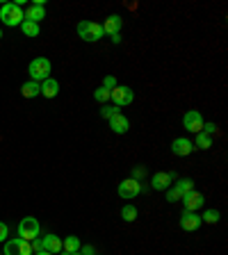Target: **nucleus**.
Here are the masks:
<instances>
[{
  "mask_svg": "<svg viewBox=\"0 0 228 255\" xmlns=\"http://www.w3.org/2000/svg\"><path fill=\"white\" fill-rule=\"evenodd\" d=\"M206 205V198H203V194H199V191H190L187 196H183V207L185 212H196L199 207Z\"/></svg>",
  "mask_w": 228,
  "mask_h": 255,
  "instance_id": "9b49d317",
  "label": "nucleus"
},
{
  "mask_svg": "<svg viewBox=\"0 0 228 255\" xmlns=\"http://www.w3.org/2000/svg\"><path fill=\"white\" fill-rule=\"evenodd\" d=\"M103 32L110 34V37H114V34H121V27H123V18L119 16V14H112V16L105 18L103 25Z\"/></svg>",
  "mask_w": 228,
  "mask_h": 255,
  "instance_id": "f8f14e48",
  "label": "nucleus"
},
{
  "mask_svg": "<svg viewBox=\"0 0 228 255\" xmlns=\"http://www.w3.org/2000/svg\"><path fill=\"white\" fill-rule=\"evenodd\" d=\"M203 116H201V112L199 109H190V112H185V116H183V128L187 132H192V135H199V132L203 130Z\"/></svg>",
  "mask_w": 228,
  "mask_h": 255,
  "instance_id": "423d86ee",
  "label": "nucleus"
},
{
  "mask_svg": "<svg viewBox=\"0 0 228 255\" xmlns=\"http://www.w3.org/2000/svg\"><path fill=\"white\" fill-rule=\"evenodd\" d=\"M121 219H123V221H135L137 219V207L135 205H123L121 207Z\"/></svg>",
  "mask_w": 228,
  "mask_h": 255,
  "instance_id": "5701e85b",
  "label": "nucleus"
},
{
  "mask_svg": "<svg viewBox=\"0 0 228 255\" xmlns=\"http://www.w3.org/2000/svg\"><path fill=\"white\" fill-rule=\"evenodd\" d=\"M62 251H64V253H78V251H80V239L73 237V235L66 237L64 242H62Z\"/></svg>",
  "mask_w": 228,
  "mask_h": 255,
  "instance_id": "aec40b11",
  "label": "nucleus"
},
{
  "mask_svg": "<svg viewBox=\"0 0 228 255\" xmlns=\"http://www.w3.org/2000/svg\"><path fill=\"white\" fill-rule=\"evenodd\" d=\"M25 14V21H32L39 25V21H44L46 18V7L44 5H30L27 7V11H23Z\"/></svg>",
  "mask_w": 228,
  "mask_h": 255,
  "instance_id": "dca6fc26",
  "label": "nucleus"
},
{
  "mask_svg": "<svg viewBox=\"0 0 228 255\" xmlns=\"http://www.w3.org/2000/svg\"><path fill=\"white\" fill-rule=\"evenodd\" d=\"M62 255H82V253H62Z\"/></svg>",
  "mask_w": 228,
  "mask_h": 255,
  "instance_id": "f704fd0d",
  "label": "nucleus"
},
{
  "mask_svg": "<svg viewBox=\"0 0 228 255\" xmlns=\"http://www.w3.org/2000/svg\"><path fill=\"white\" fill-rule=\"evenodd\" d=\"M80 251H82V255H94V246H80Z\"/></svg>",
  "mask_w": 228,
  "mask_h": 255,
  "instance_id": "473e14b6",
  "label": "nucleus"
},
{
  "mask_svg": "<svg viewBox=\"0 0 228 255\" xmlns=\"http://www.w3.org/2000/svg\"><path fill=\"white\" fill-rule=\"evenodd\" d=\"M39 85H41V96H46V98H55L60 93V82L55 80V78H46V80L39 82Z\"/></svg>",
  "mask_w": 228,
  "mask_h": 255,
  "instance_id": "2eb2a0df",
  "label": "nucleus"
},
{
  "mask_svg": "<svg viewBox=\"0 0 228 255\" xmlns=\"http://www.w3.org/2000/svg\"><path fill=\"white\" fill-rule=\"evenodd\" d=\"M94 98H96V100H98L101 105H105V103L110 100V91H108L105 87H98L96 91H94Z\"/></svg>",
  "mask_w": 228,
  "mask_h": 255,
  "instance_id": "393cba45",
  "label": "nucleus"
},
{
  "mask_svg": "<svg viewBox=\"0 0 228 255\" xmlns=\"http://www.w3.org/2000/svg\"><path fill=\"white\" fill-rule=\"evenodd\" d=\"M192 144H194V148H201V151H208V148L212 146V137H208L206 132H199V135H196V139L192 141Z\"/></svg>",
  "mask_w": 228,
  "mask_h": 255,
  "instance_id": "412c9836",
  "label": "nucleus"
},
{
  "mask_svg": "<svg viewBox=\"0 0 228 255\" xmlns=\"http://www.w3.org/2000/svg\"><path fill=\"white\" fill-rule=\"evenodd\" d=\"M167 201L169 203H176V201H178V194H176L174 189H167Z\"/></svg>",
  "mask_w": 228,
  "mask_h": 255,
  "instance_id": "2f4dec72",
  "label": "nucleus"
},
{
  "mask_svg": "<svg viewBox=\"0 0 228 255\" xmlns=\"http://www.w3.org/2000/svg\"><path fill=\"white\" fill-rule=\"evenodd\" d=\"M21 32L25 34V37H39V25L32 21H23L21 23Z\"/></svg>",
  "mask_w": 228,
  "mask_h": 255,
  "instance_id": "4be33fe9",
  "label": "nucleus"
},
{
  "mask_svg": "<svg viewBox=\"0 0 228 255\" xmlns=\"http://www.w3.org/2000/svg\"><path fill=\"white\" fill-rule=\"evenodd\" d=\"M146 178V169L144 167H135L132 169V180H137V182H139V180H144Z\"/></svg>",
  "mask_w": 228,
  "mask_h": 255,
  "instance_id": "bb28decb",
  "label": "nucleus"
},
{
  "mask_svg": "<svg viewBox=\"0 0 228 255\" xmlns=\"http://www.w3.org/2000/svg\"><path fill=\"white\" fill-rule=\"evenodd\" d=\"M32 255H53V253H48V251H39V253H32Z\"/></svg>",
  "mask_w": 228,
  "mask_h": 255,
  "instance_id": "72a5a7b5",
  "label": "nucleus"
},
{
  "mask_svg": "<svg viewBox=\"0 0 228 255\" xmlns=\"http://www.w3.org/2000/svg\"><path fill=\"white\" fill-rule=\"evenodd\" d=\"M174 191L178 194V198H183V196H187L190 191H194V182H192L190 178H183V180H178V182H176Z\"/></svg>",
  "mask_w": 228,
  "mask_h": 255,
  "instance_id": "6ab92c4d",
  "label": "nucleus"
},
{
  "mask_svg": "<svg viewBox=\"0 0 228 255\" xmlns=\"http://www.w3.org/2000/svg\"><path fill=\"white\" fill-rule=\"evenodd\" d=\"M110 128H112V132H116V135H123V132H128L130 123H128V119H125L123 114H116L110 119Z\"/></svg>",
  "mask_w": 228,
  "mask_h": 255,
  "instance_id": "f3484780",
  "label": "nucleus"
},
{
  "mask_svg": "<svg viewBox=\"0 0 228 255\" xmlns=\"http://www.w3.org/2000/svg\"><path fill=\"white\" fill-rule=\"evenodd\" d=\"M203 223H217L219 221V212L217 210H206V214L201 217Z\"/></svg>",
  "mask_w": 228,
  "mask_h": 255,
  "instance_id": "a878e982",
  "label": "nucleus"
},
{
  "mask_svg": "<svg viewBox=\"0 0 228 255\" xmlns=\"http://www.w3.org/2000/svg\"><path fill=\"white\" fill-rule=\"evenodd\" d=\"M110 100L114 103V107H125V105H130L132 100H135V93H132L130 87H121V85H116V87L110 91Z\"/></svg>",
  "mask_w": 228,
  "mask_h": 255,
  "instance_id": "39448f33",
  "label": "nucleus"
},
{
  "mask_svg": "<svg viewBox=\"0 0 228 255\" xmlns=\"http://www.w3.org/2000/svg\"><path fill=\"white\" fill-rule=\"evenodd\" d=\"M0 39H2V30H0Z\"/></svg>",
  "mask_w": 228,
  "mask_h": 255,
  "instance_id": "c9c22d12",
  "label": "nucleus"
},
{
  "mask_svg": "<svg viewBox=\"0 0 228 255\" xmlns=\"http://www.w3.org/2000/svg\"><path fill=\"white\" fill-rule=\"evenodd\" d=\"M192 151H194V144H192V139H187V137H178V139L171 141V153L178 155V158L190 155Z\"/></svg>",
  "mask_w": 228,
  "mask_h": 255,
  "instance_id": "9d476101",
  "label": "nucleus"
},
{
  "mask_svg": "<svg viewBox=\"0 0 228 255\" xmlns=\"http://www.w3.org/2000/svg\"><path fill=\"white\" fill-rule=\"evenodd\" d=\"M201 217L196 214V212H183V217H180V228L185 233H194V230L201 228Z\"/></svg>",
  "mask_w": 228,
  "mask_h": 255,
  "instance_id": "1a4fd4ad",
  "label": "nucleus"
},
{
  "mask_svg": "<svg viewBox=\"0 0 228 255\" xmlns=\"http://www.w3.org/2000/svg\"><path fill=\"white\" fill-rule=\"evenodd\" d=\"M50 60L48 57H34L32 62H30V66H27V71H30V80L34 82H44L46 78H50Z\"/></svg>",
  "mask_w": 228,
  "mask_h": 255,
  "instance_id": "7ed1b4c3",
  "label": "nucleus"
},
{
  "mask_svg": "<svg viewBox=\"0 0 228 255\" xmlns=\"http://www.w3.org/2000/svg\"><path fill=\"white\" fill-rule=\"evenodd\" d=\"M0 21L9 27H16V25L21 27V23L25 21V14H23L18 2H5V5L0 7Z\"/></svg>",
  "mask_w": 228,
  "mask_h": 255,
  "instance_id": "f257e3e1",
  "label": "nucleus"
},
{
  "mask_svg": "<svg viewBox=\"0 0 228 255\" xmlns=\"http://www.w3.org/2000/svg\"><path fill=\"white\" fill-rule=\"evenodd\" d=\"M139 194H141V182H137V180H132V178L123 180L119 185V196L123 201H132V198H137Z\"/></svg>",
  "mask_w": 228,
  "mask_h": 255,
  "instance_id": "6e6552de",
  "label": "nucleus"
},
{
  "mask_svg": "<svg viewBox=\"0 0 228 255\" xmlns=\"http://www.w3.org/2000/svg\"><path fill=\"white\" fill-rule=\"evenodd\" d=\"M41 246H44V251H48V253H53V255L62 253V239L53 233H48L46 237H41Z\"/></svg>",
  "mask_w": 228,
  "mask_h": 255,
  "instance_id": "ddd939ff",
  "label": "nucleus"
},
{
  "mask_svg": "<svg viewBox=\"0 0 228 255\" xmlns=\"http://www.w3.org/2000/svg\"><path fill=\"white\" fill-rule=\"evenodd\" d=\"M116 114H121L119 112V107H114V105H103V109H101V116L103 119H112V116H116Z\"/></svg>",
  "mask_w": 228,
  "mask_h": 255,
  "instance_id": "b1692460",
  "label": "nucleus"
},
{
  "mask_svg": "<svg viewBox=\"0 0 228 255\" xmlns=\"http://www.w3.org/2000/svg\"><path fill=\"white\" fill-rule=\"evenodd\" d=\"M30 246H32V253H39V251H44V246H41V237L32 239V242H30Z\"/></svg>",
  "mask_w": 228,
  "mask_h": 255,
  "instance_id": "7c9ffc66",
  "label": "nucleus"
},
{
  "mask_svg": "<svg viewBox=\"0 0 228 255\" xmlns=\"http://www.w3.org/2000/svg\"><path fill=\"white\" fill-rule=\"evenodd\" d=\"M7 237H9V228H7V223H2V221H0V242L5 244V242H7Z\"/></svg>",
  "mask_w": 228,
  "mask_h": 255,
  "instance_id": "c85d7f7f",
  "label": "nucleus"
},
{
  "mask_svg": "<svg viewBox=\"0 0 228 255\" xmlns=\"http://www.w3.org/2000/svg\"><path fill=\"white\" fill-rule=\"evenodd\" d=\"M21 93L25 98H37L39 93H41V85H39V82H34V80H27L25 85L21 87Z\"/></svg>",
  "mask_w": 228,
  "mask_h": 255,
  "instance_id": "a211bd4d",
  "label": "nucleus"
},
{
  "mask_svg": "<svg viewBox=\"0 0 228 255\" xmlns=\"http://www.w3.org/2000/svg\"><path fill=\"white\" fill-rule=\"evenodd\" d=\"M176 180L174 173H155L151 178V187L153 189H169V185Z\"/></svg>",
  "mask_w": 228,
  "mask_h": 255,
  "instance_id": "4468645a",
  "label": "nucleus"
},
{
  "mask_svg": "<svg viewBox=\"0 0 228 255\" xmlns=\"http://www.w3.org/2000/svg\"><path fill=\"white\" fill-rule=\"evenodd\" d=\"M5 255H32V246H30V242H25V239L21 237H14V239H7L5 242V251H2Z\"/></svg>",
  "mask_w": 228,
  "mask_h": 255,
  "instance_id": "0eeeda50",
  "label": "nucleus"
},
{
  "mask_svg": "<svg viewBox=\"0 0 228 255\" xmlns=\"http://www.w3.org/2000/svg\"><path fill=\"white\" fill-rule=\"evenodd\" d=\"M39 233H41V226H39V221L34 217L21 219V223H18V237H21V239L32 242V239L39 237Z\"/></svg>",
  "mask_w": 228,
  "mask_h": 255,
  "instance_id": "20e7f679",
  "label": "nucleus"
},
{
  "mask_svg": "<svg viewBox=\"0 0 228 255\" xmlns=\"http://www.w3.org/2000/svg\"><path fill=\"white\" fill-rule=\"evenodd\" d=\"M201 132H206L208 137L217 135V125H215V123H203V130H201Z\"/></svg>",
  "mask_w": 228,
  "mask_h": 255,
  "instance_id": "c756f323",
  "label": "nucleus"
},
{
  "mask_svg": "<svg viewBox=\"0 0 228 255\" xmlns=\"http://www.w3.org/2000/svg\"><path fill=\"white\" fill-rule=\"evenodd\" d=\"M103 87L108 89V91H112V89L116 87V78H114V76H108V78L103 80Z\"/></svg>",
  "mask_w": 228,
  "mask_h": 255,
  "instance_id": "cd10ccee",
  "label": "nucleus"
},
{
  "mask_svg": "<svg viewBox=\"0 0 228 255\" xmlns=\"http://www.w3.org/2000/svg\"><path fill=\"white\" fill-rule=\"evenodd\" d=\"M78 37H80L82 41L94 44V41H101V39L105 37V32H103V27H101V23L80 21V23H78Z\"/></svg>",
  "mask_w": 228,
  "mask_h": 255,
  "instance_id": "f03ea898",
  "label": "nucleus"
}]
</instances>
